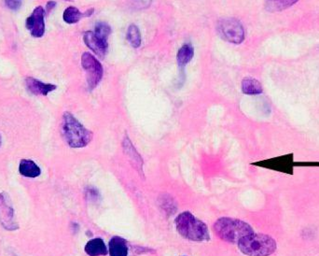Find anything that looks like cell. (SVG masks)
I'll list each match as a JSON object with an SVG mask.
<instances>
[{"label":"cell","mask_w":319,"mask_h":256,"mask_svg":"<svg viewBox=\"0 0 319 256\" xmlns=\"http://www.w3.org/2000/svg\"><path fill=\"white\" fill-rule=\"evenodd\" d=\"M175 222L177 232L186 239L195 242L210 240V234L206 223L197 219L190 211L180 213Z\"/></svg>","instance_id":"6da1fadb"},{"label":"cell","mask_w":319,"mask_h":256,"mask_svg":"<svg viewBox=\"0 0 319 256\" xmlns=\"http://www.w3.org/2000/svg\"><path fill=\"white\" fill-rule=\"evenodd\" d=\"M62 133L68 145L72 148H83L88 145L94 137L93 132L85 128L73 114L68 111L63 115Z\"/></svg>","instance_id":"7a4b0ae2"},{"label":"cell","mask_w":319,"mask_h":256,"mask_svg":"<svg viewBox=\"0 0 319 256\" xmlns=\"http://www.w3.org/2000/svg\"><path fill=\"white\" fill-rule=\"evenodd\" d=\"M214 231L219 238L230 243H238L242 237L254 233L248 223L227 217L220 218L215 222Z\"/></svg>","instance_id":"3957f363"},{"label":"cell","mask_w":319,"mask_h":256,"mask_svg":"<svg viewBox=\"0 0 319 256\" xmlns=\"http://www.w3.org/2000/svg\"><path fill=\"white\" fill-rule=\"evenodd\" d=\"M240 250L247 256H269L276 249V242L270 235L250 234L238 241Z\"/></svg>","instance_id":"277c9868"},{"label":"cell","mask_w":319,"mask_h":256,"mask_svg":"<svg viewBox=\"0 0 319 256\" xmlns=\"http://www.w3.org/2000/svg\"><path fill=\"white\" fill-rule=\"evenodd\" d=\"M217 32L224 41L233 44L244 42V30L242 24L233 18H226L217 23Z\"/></svg>","instance_id":"5b68a950"},{"label":"cell","mask_w":319,"mask_h":256,"mask_svg":"<svg viewBox=\"0 0 319 256\" xmlns=\"http://www.w3.org/2000/svg\"><path fill=\"white\" fill-rule=\"evenodd\" d=\"M82 66L87 73L89 88L94 90L102 80L104 73L102 65L92 54L84 53L82 56Z\"/></svg>","instance_id":"8992f818"},{"label":"cell","mask_w":319,"mask_h":256,"mask_svg":"<svg viewBox=\"0 0 319 256\" xmlns=\"http://www.w3.org/2000/svg\"><path fill=\"white\" fill-rule=\"evenodd\" d=\"M44 9L39 6L36 8L33 13L27 19L26 26L34 38H41L45 32V22H44Z\"/></svg>","instance_id":"52a82bcc"},{"label":"cell","mask_w":319,"mask_h":256,"mask_svg":"<svg viewBox=\"0 0 319 256\" xmlns=\"http://www.w3.org/2000/svg\"><path fill=\"white\" fill-rule=\"evenodd\" d=\"M0 223L8 230L18 228V224L14 220V208L5 194H0Z\"/></svg>","instance_id":"ba28073f"},{"label":"cell","mask_w":319,"mask_h":256,"mask_svg":"<svg viewBox=\"0 0 319 256\" xmlns=\"http://www.w3.org/2000/svg\"><path fill=\"white\" fill-rule=\"evenodd\" d=\"M83 42L90 50H92L95 55L99 57H104L108 51V42H103L95 32L87 31L83 35Z\"/></svg>","instance_id":"9c48e42d"},{"label":"cell","mask_w":319,"mask_h":256,"mask_svg":"<svg viewBox=\"0 0 319 256\" xmlns=\"http://www.w3.org/2000/svg\"><path fill=\"white\" fill-rule=\"evenodd\" d=\"M292 161H293V155L288 154V155L281 156L275 159L268 160L261 163H255L254 165L263 166L267 168H273L275 170L292 174V167H293Z\"/></svg>","instance_id":"30bf717a"},{"label":"cell","mask_w":319,"mask_h":256,"mask_svg":"<svg viewBox=\"0 0 319 256\" xmlns=\"http://www.w3.org/2000/svg\"><path fill=\"white\" fill-rule=\"evenodd\" d=\"M28 90L30 91L32 94L36 96H44L46 97L50 92L55 91L57 87L56 85L51 84V83H44L36 80L34 78L29 77L26 81Z\"/></svg>","instance_id":"8fae6325"},{"label":"cell","mask_w":319,"mask_h":256,"mask_svg":"<svg viewBox=\"0 0 319 256\" xmlns=\"http://www.w3.org/2000/svg\"><path fill=\"white\" fill-rule=\"evenodd\" d=\"M84 250L89 256H105L109 252L104 240L99 237L89 240Z\"/></svg>","instance_id":"7c38bea8"},{"label":"cell","mask_w":319,"mask_h":256,"mask_svg":"<svg viewBox=\"0 0 319 256\" xmlns=\"http://www.w3.org/2000/svg\"><path fill=\"white\" fill-rule=\"evenodd\" d=\"M109 252L110 256L128 255V246L126 240L120 236H114L109 243Z\"/></svg>","instance_id":"4fadbf2b"},{"label":"cell","mask_w":319,"mask_h":256,"mask_svg":"<svg viewBox=\"0 0 319 256\" xmlns=\"http://www.w3.org/2000/svg\"><path fill=\"white\" fill-rule=\"evenodd\" d=\"M19 172L22 176L27 178H37L41 173V167L33 160H21Z\"/></svg>","instance_id":"5bb4252c"},{"label":"cell","mask_w":319,"mask_h":256,"mask_svg":"<svg viewBox=\"0 0 319 256\" xmlns=\"http://www.w3.org/2000/svg\"><path fill=\"white\" fill-rule=\"evenodd\" d=\"M242 91L244 95H259L263 92V89L258 80L248 77L244 78L242 82Z\"/></svg>","instance_id":"9a60e30c"},{"label":"cell","mask_w":319,"mask_h":256,"mask_svg":"<svg viewBox=\"0 0 319 256\" xmlns=\"http://www.w3.org/2000/svg\"><path fill=\"white\" fill-rule=\"evenodd\" d=\"M299 0H266L265 8L270 13H276L291 7Z\"/></svg>","instance_id":"2e32d148"},{"label":"cell","mask_w":319,"mask_h":256,"mask_svg":"<svg viewBox=\"0 0 319 256\" xmlns=\"http://www.w3.org/2000/svg\"><path fill=\"white\" fill-rule=\"evenodd\" d=\"M194 56V50L190 44H185L178 50L177 60L179 67H185L188 63L191 61Z\"/></svg>","instance_id":"e0dca14e"},{"label":"cell","mask_w":319,"mask_h":256,"mask_svg":"<svg viewBox=\"0 0 319 256\" xmlns=\"http://www.w3.org/2000/svg\"><path fill=\"white\" fill-rule=\"evenodd\" d=\"M82 17H85L84 14L75 7H68L65 10L63 14V19L67 24L72 25L81 21Z\"/></svg>","instance_id":"ac0fdd59"},{"label":"cell","mask_w":319,"mask_h":256,"mask_svg":"<svg viewBox=\"0 0 319 256\" xmlns=\"http://www.w3.org/2000/svg\"><path fill=\"white\" fill-rule=\"evenodd\" d=\"M127 41L134 48H139L141 45V33L136 25H131L127 30Z\"/></svg>","instance_id":"d6986e66"},{"label":"cell","mask_w":319,"mask_h":256,"mask_svg":"<svg viewBox=\"0 0 319 256\" xmlns=\"http://www.w3.org/2000/svg\"><path fill=\"white\" fill-rule=\"evenodd\" d=\"M111 33V28L109 27L107 23L100 22L97 23L95 26V34L97 36L101 41L105 42H108L109 36Z\"/></svg>","instance_id":"ffe728a7"},{"label":"cell","mask_w":319,"mask_h":256,"mask_svg":"<svg viewBox=\"0 0 319 256\" xmlns=\"http://www.w3.org/2000/svg\"><path fill=\"white\" fill-rule=\"evenodd\" d=\"M5 4L11 10H18L22 5V0H5Z\"/></svg>","instance_id":"44dd1931"},{"label":"cell","mask_w":319,"mask_h":256,"mask_svg":"<svg viewBox=\"0 0 319 256\" xmlns=\"http://www.w3.org/2000/svg\"><path fill=\"white\" fill-rule=\"evenodd\" d=\"M152 0H134V6L137 9H144L149 7Z\"/></svg>","instance_id":"7402d4cb"},{"label":"cell","mask_w":319,"mask_h":256,"mask_svg":"<svg viewBox=\"0 0 319 256\" xmlns=\"http://www.w3.org/2000/svg\"><path fill=\"white\" fill-rule=\"evenodd\" d=\"M55 5H56V3L55 1H49L47 3V6H46L47 12H51V10H53L55 7Z\"/></svg>","instance_id":"603a6c76"},{"label":"cell","mask_w":319,"mask_h":256,"mask_svg":"<svg viewBox=\"0 0 319 256\" xmlns=\"http://www.w3.org/2000/svg\"><path fill=\"white\" fill-rule=\"evenodd\" d=\"M1 142H2V141H1V136H0V146H1Z\"/></svg>","instance_id":"cb8c5ba5"},{"label":"cell","mask_w":319,"mask_h":256,"mask_svg":"<svg viewBox=\"0 0 319 256\" xmlns=\"http://www.w3.org/2000/svg\"><path fill=\"white\" fill-rule=\"evenodd\" d=\"M67 1H72V0H67Z\"/></svg>","instance_id":"d4e9b609"}]
</instances>
